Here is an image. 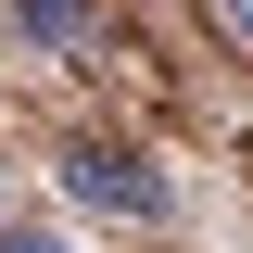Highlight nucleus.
I'll return each mask as SVG.
<instances>
[{
    "mask_svg": "<svg viewBox=\"0 0 253 253\" xmlns=\"http://www.w3.org/2000/svg\"><path fill=\"white\" fill-rule=\"evenodd\" d=\"M215 13H228V38H241V51H253V0H215Z\"/></svg>",
    "mask_w": 253,
    "mask_h": 253,
    "instance_id": "nucleus-3",
    "label": "nucleus"
},
{
    "mask_svg": "<svg viewBox=\"0 0 253 253\" xmlns=\"http://www.w3.org/2000/svg\"><path fill=\"white\" fill-rule=\"evenodd\" d=\"M0 253H63V241H38V228H0Z\"/></svg>",
    "mask_w": 253,
    "mask_h": 253,
    "instance_id": "nucleus-4",
    "label": "nucleus"
},
{
    "mask_svg": "<svg viewBox=\"0 0 253 253\" xmlns=\"http://www.w3.org/2000/svg\"><path fill=\"white\" fill-rule=\"evenodd\" d=\"M13 13H26L51 51H89V0H13Z\"/></svg>",
    "mask_w": 253,
    "mask_h": 253,
    "instance_id": "nucleus-2",
    "label": "nucleus"
},
{
    "mask_svg": "<svg viewBox=\"0 0 253 253\" xmlns=\"http://www.w3.org/2000/svg\"><path fill=\"white\" fill-rule=\"evenodd\" d=\"M63 190H76L89 215H139V228L165 215V177H152V165H126L114 139H76V152H63Z\"/></svg>",
    "mask_w": 253,
    "mask_h": 253,
    "instance_id": "nucleus-1",
    "label": "nucleus"
}]
</instances>
